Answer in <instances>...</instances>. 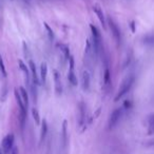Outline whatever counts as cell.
Here are the masks:
<instances>
[{
  "label": "cell",
  "instance_id": "6da1fadb",
  "mask_svg": "<svg viewBox=\"0 0 154 154\" xmlns=\"http://www.w3.org/2000/svg\"><path fill=\"white\" fill-rule=\"evenodd\" d=\"M134 82H135V76L133 74L128 75L127 77H125V79L122 80V84H120V87H119V89H118V92H117V94H116L114 100L118 101L120 98H122V97L131 90Z\"/></svg>",
  "mask_w": 154,
  "mask_h": 154
},
{
  "label": "cell",
  "instance_id": "7a4b0ae2",
  "mask_svg": "<svg viewBox=\"0 0 154 154\" xmlns=\"http://www.w3.org/2000/svg\"><path fill=\"white\" fill-rule=\"evenodd\" d=\"M91 32H92V45L93 49H94L95 56H98L99 53L101 51V48H103V37L99 32V30L94 26V24H90Z\"/></svg>",
  "mask_w": 154,
  "mask_h": 154
},
{
  "label": "cell",
  "instance_id": "3957f363",
  "mask_svg": "<svg viewBox=\"0 0 154 154\" xmlns=\"http://www.w3.org/2000/svg\"><path fill=\"white\" fill-rule=\"evenodd\" d=\"M94 49H93L92 41L90 39L86 40V47H85V64L87 66V70L92 69L93 60H94Z\"/></svg>",
  "mask_w": 154,
  "mask_h": 154
},
{
  "label": "cell",
  "instance_id": "277c9868",
  "mask_svg": "<svg viewBox=\"0 0 154 154\" xmlns=\"http://www.w3.org/2000/svg\"><path fill=\"white\" fill-rule=\"evenodd\" d=\"M122 116V108H118V109H115L113 112L111 113L109 117V129H114L116 126L118 125V122H120Z\"/></svg>",
  "mask_w": 154,
  "mask_h": 154
},
{
  "label": "cell",
  "instance_id": "5b68a950",
  "mask_svg": "<svg viewBox=\"0 0 154 154\" xmlns=\"http://www.w3.org/2000/svg\"><path fill=\"white\" fill-rule=\"evenodd\" d=\"M108 22H109V26L110 30H111V33L113 35V38L115 40V42L118 45H120V40H122V34H120V29L119 26H117L115 21H114L112 18H109L108 19Z\"/></svg>",
  "mask_w": 154,
  "mask_h": 154
},
{
  "label": "cell",
  "instance_id": "8992f818",
  "mask_svg": "<svg viewBox=\"0 0 154 154\" xmlns=\"http://www.w3.org/2000/svg\"><path fill=\"white\" fill-rule=\"evenodd\" d=\"M68 79L72 86H77V77L75 74V61L74 57L71 56L69 58V72H68Z\"/></svg>",
  "mask_w": 154,
  "mask_h": 154
},
{
  "label": "cell",
  "instance_id": "52a82bcc",
  "mask_svg": "<svg viewBox=\"0 0 154 154\" xmlns=\"http://www.w3.org/2000/svg\"><path fill=\"white\" fill-rule=\"evenodd\" d=\"M14 94H15L16 103H17L18 107H19V110H20V115H21V124L23 125L24 124V119H26V111H28V110H26V107H24L23 101H22L21 96H20L19 90H18L17 88H16L15 91H14Z\"/></svg>",
  "mask_w": 154,
  "mask_h": 154
},
{
  "label": "cell",
  "instance_id": "ba28073f",
  "mask_svg": "<svg viewBox=\"0 0 154 154\" xmlns=\"http://www.w3.org/2000/svg\"><path fill=\"white\" fill-rule=\"evenodd\" d=\"M14 148V135L8 134L2 140V151L3 154H10Z\"/></svg>",
  "mask_w": 154,
  "mask_h": 154
},
{
  "label": "cell",
  "instance_id": "9c48e42d",
  "mask_svg": "<svg viewBox=\"0 0 154 154\" xmlns=\"http://www.w3.org/2000/svg\"><path fill=\"white\" fill-rule=\"evenodd\" d=\"M29 66H30V73H31V76H32V84L38 87L39 86V82H40V79H39L38 75H37V71H36V66H35V62L33 61V60L30 59V61H29Z\"/></svg>",
  "mask_w": 154,
  "mask_h": 154
},
{
  "label": "cell",
  "instance_id": "30bf717a",
  "mask_svg": "<svg viewBox=\"0 0 154 154\" xmlns=\"http://www.w3.org/2000/svg\"><path fill=\"white\" fill-rule=\"evenodd\" d=\"M90 82H91V76L88 70L82 71V89L84 91H88L90 88Z\"/></svg>",
  "mask_w": 154,
  "mask_h": 154
},
{
  "label": "cell",
  "instance_id": "8fae6325",
  "mask_svg": "<svg viewBox=\"0 0 154 154\" xmlns=\"http://www.w3.org/2000/svg\"><path fill=\"white\" fill-rule=\"evenodd\" d=\"M93 11H94V13L96 14L97 18H98V20L100 21L103 28L106 29V17H105V14H103V9L100 8V5L95 3V5H93Z\"/></svg>",
  "mask_w": 154,
  "mask_h": 154
},
{
  "label": "cell",
  "instance_id": "7c38bea8",
  "mask_svg": "<svg viewBox=\"0 0 154 154\" xmlns=\"http://www.w3.org/2000/svg\"><path fill=\"white\" fill-rule=\"evenodd\" d=\"M18 64H19V68L20 70L23 72L24 74V79H26V85H28V88L30 89L31 88V85H32V82H31V74H30V71H29L28 66H26V64L23 63V61L22 60H18Z\"/></svg>",
  "mask_w": 154,
  "mask_h": 154
},
{
  "label": "cell",
  "instance_id": "4fadbf2b",
  "mask_svg": "<svg viewBox=\"0 0 154 154\" xmlns=\"http://www.w3.org/2000/svg\"><path fill=\"white\" fill-rule=\"evenodd\" d=\"M53 74H54V82H55L56 94L60 95L62 93V85H61V79H60V75L57 70H54Z\"/></svg>",
  "mask_w": 154,
  "mask_h": 154
},
{
  "label": "cell",
  "instance_id": "5bb4252c",
  "mask_svg": "<svg viewBox=\"0 0 154 154\" xmlns=\"http://www.w3.org/2000/svg\"><path fill=\"white\" fill-rule=\"evenodd\" d=\"M79 126H84L85 122H86V103L84 101L79 103Z\"/></svg>",
  "mask_w": 154,
  "mask_h": 154
},
{
  "label": "cell",
  "instance_id": "9a60e30c",
  "mask_svg": "<svg viewBox=\"0 0 154 154\" xmlns=\"http://www.w3.org/2000/svg\"><path fill=\"white\" fill-rule=\"evenodd\" d=\"M111 85V73L108 66H106L105 73H103V86H105L106 90H109V87Z\"/></svg>",
  "mask_w": 154,
  "mask_h": 154
},
{
  "label": "cell",
  "instance_id": "2e32d148",
  "mask_svg": "<svg viewBox=\"0 0 154 154\" xmlns=\"http://www.w3.org/2000/svg\"><path fill=\"white\" fill-rule=\"evenodd\" d=\"M47 75H48V64L45 61H43L40 64V82L42 85L47 80Z\"/></svg>",
  "mask_w": 154,
  "mask_h": 154
},
{
  "label": "cell",
  "instance_id": "e0dca14e",
  "mask_svg": "<svg viewBox=\"0 0 154 154\" xmlns=\"http://www.w3.org/2000/svg\"><path fill=\"white\" fill-rule=\"evenodd\" d=\"M19 93H20V96H21L22 101H23L24 107H26V109L28 110V108H29V94H28V91H26L23 87H20V88H19Z\"/></svg>",
  "mask_w": 154,
  "mask_h": 154
},
{
  "label": "cell",
  "instance_id": "ac0fdd59",
  "mask_svg": "<svg viewBox=\"0 0 154 154\" xmlns=\"http://www.w3.org/2000/svg\"><path fill=\"white\" fill-rule=\"evenodd\" d=\"M48 132V124L47 120L43 119L42 122H41V131H40V143H42L43 139L45 138V135H47Z\"/></svg>",
  "mask_w": 154,
  "mask_h": 154
},
{
  "label": "cell",
  "instance_id": "d6986e66",
  "mask_svg": "<svg viewBox=\"0 0 154 154\" xmlns=\"http://www.w3.org/2000/svg\"><path fill=\"white\" fill-rule=\"evenodd\" d=\"M58 48H59L60 51H61L62 53H63V56L66 58V59H69V58L71 57V55H70V49H69L68 45H62V43H59V45H58Z\"/></svg>",
  "mask_w": 154,
  "mask_h": 154
},
{
  "label": "cell",
  "instance_id": "ffe728a7",
  "mask_svg": "<svg viewBox=\"0 0 154 154\" xmlns=\"http://www.w3.org/2000/svg\"><path fill=\"white\" fill-rule=\"evenodd\" d=\"M62 140H63V148H66V120L63 122L62 125Z\"/></svg>",
  "mask_w": 154,
  "mask_h": 154
},
{
  "label": "cell",
  "instance_id": "44dd1931",
  "mask_svg": "<svg viewBox=\"0 0 154 154\" xmlns=\"http://www.w3.org/2000/svg\"><path fill=\"white\" fill-rule=\"evenodd\" d=\"M32 115H33V118H34L35 122H36L37 125L40 124V116H39V112L36 108H33L32 109Z\"/></svg>",
  "mask_w": 154,
  "mask_h": 154
},
{
  "label": "cell",
  "instance_id": "7402d4cb",
  "mask_svg": "<svg viewBox=\"0 0 154 154\" xmlns=\"http://www.w3.org/2000/svg\"><path fill=\"white\" fill-rule=\"evenodd\" d=\"M43 26H45V30H47V32H48V36H49V39L52 41L54 39V32H53V30L50 28V26L47 23V22H45V23H43Z\"/></svg>",
  "mask_w": 154,
  "mask_h": 154
},
{
  "label": "cell",
  "instance_id": "603a6c76",
  "mask_svg": "<svg viewBox=\"0 0 154 154\" xmlns=\"http://www.w3.org/2000/svg\"><path fill=\"white\" fill-rule=\"evenodd\" d=\"M143 43L146 45H154V35H147L146 37H143Z\"/></svg>",
  "mask_w": 154,
  "mask_h": 154
},
{
  "label": "cell",
  "instance_id": "cb8c5ba5",
  "mask_svg": "<svg viewBox=\"0 0 154 154\" xmlns=\"http://www.w3.org/2000/svg\"><path fill=\"white\" fill-rule=\"evenodd\" d=\"M0 71L2 73V76L3 77H7V70H5V62H3V59L0 55Z\"/></svg>",
  "mask_w": 154,
  "mask_h": 154
},
{
  "label": "cell",
  "instance_id": "d4e9b609",
  "mask_svg": "<svg viewBox=\"0 0 154 154\" xmlns=\"http://www.w3.org/2000/svg\"><path fill=\"white\" fill-rule=\"evenodd\" d=\"M125 107H126L127 109H130V108H131V101L130 100L125 101Z\"/></svg>",
  "mask_w": 154,
  "mask_h": 154
},
{
  "label": "cell",
  "instance_id": "484cf974",
  "mask_svg": "<svg viewBox=\"0 0 154 154\" xmlns=\"http://www.w3.org/2000/svg\"><path fill=\"white\" fill-rule=\"evenodd\" d=\"M10 154H18V150H17V148L14 147L13 149H12V151H11V153H10Z\"/></svg>",
  "mask_w": 154,
  "mask_h": 154
},
{
  "label": "cell",
  "instance_id": "4316f807",
  "mask_svg": "<svg viewBox=\"0 0 154 154\" xmlns=\"http://www.w3.org/2000/svg\"><path fill=\"white\" fill-rule=\"evenodd\" d=\"M131 29H132V32L134 33L135 32V22L134 21L131 22Z\"/></svg>",
  "mask_w": 154,
  "mask_h": 154
},
{
  "label": "cell",
  "instance_id": "83f0119b",
  "mask_svg": "<svg viewBox=\"0 0 154 154\" xmlns=\"http://www.w3.org/2000/svg\"><path fill=\"white\" fill-rule=\"evenodd\" d=\"M150 133H154V127H150Z\"/></svg>",
  "mask_w": 154,
  "mask_h": 154
},
{
  "label": "cell",
  "instance_id": "f1b7e54d",
  "mask_svg": "<svg viewBox=\"0 0 154 154\" xmlns=\"http://www.w3.org/2000/svg\"><path fill=\"white\" fill-rule=\"evenodd\" d=\"M0 154H2V152H1V150H0Z\"/></svg>",
  "mask_w": 154,
  "mask_h": 154
}]
</instances>
